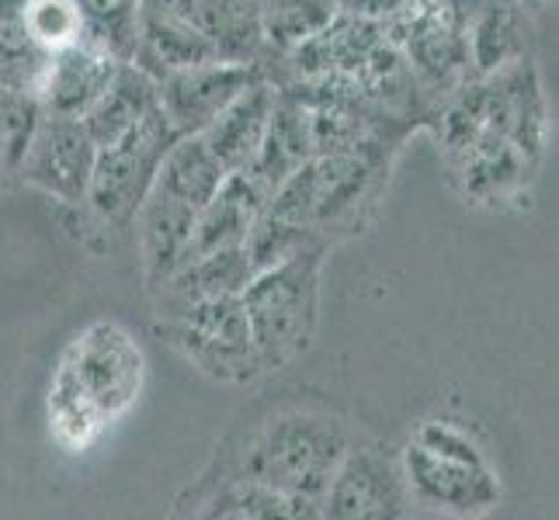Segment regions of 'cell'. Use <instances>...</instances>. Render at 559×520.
Returning <instances> with one entry per match:
<instances>
[{
    "label": "cell",
    "instance_id": "7c38bea8",
    "mask_svg": "<svg viewBox=\"0 0 559 520\" xmlns=\"http://www.w3.org/2000/svg\"><path fill=\"white\" fill-rule=\"evenodd\" d=\"M310 157H313L310 111L299 101V94H293L282 84L275 87V105L264 129V140L254 153V160L243 167V173L272 198L275 188Z\"/></svg>",
    "mask_w": 559,
    "mask_h": 520
},
{
    "label": "cell",
    "instance_id": "30bf717a",
    "mask_svg": "<svg viewBox=\"0 0 559 520\" xmlns=\"http://www.w3.org/2000/svg\"><path fill=\"white\" fill-rule=\"evenodd\" d=\"M479 87H484L487 129L504 136L525 164L535 167L546 146V98L532 60L518 56L508 66L479 76Z\"/></svg>",
    "mask_w": 559,
    "mask_h": 520
},
{
    "label": "cell",
    "instance_id": "4fadbf2b",
    "mask_svg": "<svg viewBox=\"0 0 559 520\" xmlns=\"http://www.w3.org/2000/svg\"><path fill=\"white\" fill-rule=\"evenodd\" d=\"M119 63L122 60H115L105 46L91 43V38H81V43L52 52L38 105L46 111L76 114V119H81V114L98 101V94L108 87Z\"/></svg>",
    "mask_w": 559,
    "mask_h": 520
},
{
    "label": "cell",
    "instance_id": "5b68a950",
    "mask_svg": "<svg viewBox=\"0 0 559 520\" xmlns=\"http://www.w3.org/2000/svg\"><path fill=\"white\" fill-rule=\"evenodd\" d=\"M60 372L108 423L132 410L146 382V358L122 323L98 319L70 343Z\"/></svg>",
    "mask_w": 559,
    "mask_h": 520
},
{
    "label": "cell",
    "instance_id": "7a4b0ae2",
    "mask_svg": "<svg viewBox=\"0 0 559 520\" xmlns=\"http://www.w3.org/2000/svg\"><path fill=\"white\" fill-rule=\"evenodd\" d=\"M348 448L352 434L337 416L293 410L264 423L261 434L247 445L237 475L323 507V493Z\"/></svg>",
    "mask_w": 559,
    "mask_h": 520
},
{
    "label": "cell",
    "instance_id": "52a82bcc",
    "mask_svg": "<svg viewBox=\"0 0 559 520\" xmlns=\"http://www.w3.org/2000/svg\"><path fill=\"white\" fill-rule=\"evenodd\" d=\"M411 507L400 461L376 445H352L323 493V517L334 520H396Z\"/></svg>",
    "mask_w": 559,
    "mask_h": 520
},
{
    "label": "cell",
    "instance_id": "cb8c5ba5",
    "mask_svg": "<svg viewBox=\"0 0 559 520\" xmlns=\"http://www.w3.org/2000/svg\"><path fill=\"white\" fill-rule=\"evenodd\" d=\"M49 427L67 451H87L108 427V420L56 372L49 385Z\"/></svg>",
    "mask_w": 559,
    "mask_h": 520
},
{
    "label": "cell",
    "instance_id": "f1b7e54d",
    "mask_svg": "<svg viewBox=\"0 0 559 520\" xmlns=\"http://www.w3.org/2000/svg\"><path fill=\"white\" fill-rule=\"evenodd\" d=\"M417 445H424L428 451L441 455V458H452V461H462V465H490L487 455L479 451L476 440L462 431V427H452L445 420H428L424 427L417 431Z\"/></svg>",
    "mask_w": 559,
    "mask_h": 520
},
{
    "label": "cell",
    "instance_id": "4316f807",
    "mask_svg": "<svg viewBox=\"0 0 559 520\" xmlns=\"http://www.w3.org/2000/svg\"><path fill=\"white\" fill-rule=\"evenodd\" d=\"M17 17L35 43L49 52H60L84 38V14L76 0H22Z\"/></svg>",
    "mask_w": 559,
    "mask_h": 520
},
{
    "label": "cell",
    "instance_id": "6da1fadb",
    "mask_svg": "<svg viewBox=\"0 0 559 520\" xmlns=\"http://www.w3.org/2000/svg\"><path fill=\"white\" fill-rule=\"evenodd\" d=\"M326 240L302 246L275 267H264L240 292L264 372H282L310 351L320 323V271Z\"/></svg>",
    "mask_w": 559,
    "mask_h": 520
},
{
    "label": "cell",
    "instance_id": "8fae6325",
    "mask_svg": "<svg viewBox=\"0 0 559 520\" xmlns=\"http://www.w3.org/2000/svg\"><path fill=\"white\" fill-rule=\"evenodd\" d=\"M195 208H188L185 202L164 195L160 188H150V195L140 202L136 216V243L143 257V275L146 288H160L170 275L178 271L188 257L191 229H195Z\"/></svg>",
    "mask_w": 559,
    "mask_h": 520
},
{
    "label": "cell",
    "instance_id": "603a6c76",
    "mask_svg": "<svg viewBox=\"0 0 559 520\" xmlns=\"http://www.w3.org/2000/svg\"><path fill=\"white\" fill-rule=\"evenodd\" d=\"M337 0H264L261 32L267 56H288L337 14Z\"/></svg>",
    "mask_w": 559,
    "mask_h": 520
},
{
    "label": "cell",
    "instance_id": "ba28073f",
    "mask_svg": "<svg viewBox=\"0 0 559 520\" xmlns=\"http://www.w3.org/2000/svg\"><path fill=\"white\" fill-rule=\"evenodd\" d=\"M400 472L407 483V496L424 507L455 517H479L500 504V479L490 465H462V461L428 451L417 440L403 448Z\"/></svg>",
    "mask_w": 559,
    "mask_h": 520
},
{
    "label": "cell",
    "instance_id": "484cf974",
    "mask_svg": "<svg viewBox=\"0 0 559 520\" xmlns=\"http://www.w3.org/2000/svg\"><path fill=\"white\" fill-rule=\"evenodd\" d=\"M317 240H323V237L313 233V229H302L296 222H285V219L272 216L267 208H261L258 219L250 222L247 237H243V250H247L250 267H254V275H258V271H264V267H275L285 257L299 254L302 246H310Z\"/></svg>",
    "mask_w": 559,
    "mask_h": 520
},
{
    "label": "cell",
    "instance_id": "277c9868",
    "mask_svg": "<svg viewBox=\"0 0 559 520\" xmlns=\"http://www.w3.org/2000/svg\"><path fill=\"white\" fill-rule=\"evenodd\" d=\"M178 136L181 132L170 125L164 108L157 105L122 140L98 149L84 205H91L94 216L111 226H129L140 202L150 195L153 181H157L164 153Z\"/></svg>",
    "mask_w": 559,
    "mask_h": 520
},
{
    "label": "cell",
    "instance_id": "83f0119b",
    "mask_svg": "<svg viewBox=\"0 0 559 520\" xmlns=\"http://www.w3.org/2000/svg\"><path fill=\"white\" fill-rule=\"evenodd\" d=\"M38 114H43L38 98L0 90V157H4V173H17V164H22L32 132L38 125Z\"/></svg>",
    "mask_w": 559,
    "mask_h": 520
},
{
    "label": "cell",
    "instance_id": "d4e9b609",
    "mask_svg": "<svg viewBox=\"0 0 559 520\" xmlns=\"http://www.w3.org/2000/svg\"><path fill=\"white\" fill-rule=\"evenodd\" d=\"M84 14V38L105 46L115 60H132L140 38V0H76Z\"/></svg>",
    "mask_w": 559,
    "mask_h": 520
},
{
    "label": "cell",
    "instance_id": "ac0fdd59",
    "mask_svg": "<svg viewBox=\"0 0 559 520\" xmlns=\"http://www.w3.org/2000/svg\"><path fill=\"white\" fill-rule=\"evenodd\" d=\"M452 160L459 167L462 188L466 198L473 202H500L511 191L525 184V178L535 170L525 164V157L518 153L504 136L484 129L473 143H466L459 153H452Z\"/></svg>",
    "mask_w": 559,
    "mask_h": 520
},
{
    "label": "cell",
    "instance_id": "5bb4252c",
    "mask_svg": "<svg viewBox=\"0 0 559 520\" xmlns=\"http://www.w3.org/2000/svg\"><path fill=\"white\" fill-rule=\"evenodd\" d=\"M250 278H254V267L247 261L243 243L191 257L160 288H153V295H157V316L178 313L185 305H195L205 299L240 295Z\"/></svg>",
    "mask_w": 559,
    "mask_h": 520
},
{
    "label": "cell",
    "instance_id": "3957f363",
    "mask_svg": "<svg viewBox=\"0 0 559 520\" xmlns=\"http://www.w3.org/2000/svg\"><path fill=\"white\" fill-rule=\"evenodd\" d=\"M164 334L188 364L226 385H247L264 375L240 295L205 299L160 316Z\"/></svg>",
    "mask_w": 559,
    "mask_h": 520
},
{
    "label": "cell",
    "instance_id": "d6986e66",
    "mask_svg": "<svg viewBox=\"0 0 559 520\" xmlns=\"http://www.w3.org/2000/svg\"><path fill=\"white\" fill-rule=\"evenodd\" d=\"M226 173L229 170L216 160V153L209 149V143L199 132H188V136H178L164 153L153 188H160L164 195L178 198L188 208L199 211L219 191Z\"/></svg>",
    "mask_w": 559,
    "mask_h": 520
},
{
    "label": "cell",
    "instance_id": "e0dca14e",
    "mask_svg": "<svg viewBox=\"0 0 559 520\" xmlns=\"http://www.w3.org/2000/svg\"><path fill=\"white\" fill-rule=\"evenodd\" d=\"M157 105H160L157 76H150L143 66L126 60L115 70L108 87L98 94V101L81 114V122L87 129V136L94 140V146L102 149L115 140H122L126 132L136 122H143Z\"/></svg>",
    "mask_w": 559,
    "mask_h": 520
},
{
    "label": "cell",
    "instance_id": "8992f818",
    "mask_svg": "<svg viewBox=\"0 0 559 520\" xmlns=\"http://www.w3.org/2000/svg\"><path fill=\"white\" fill-rule=\"evenodd\" d=\"M98 146L76 114H38L32 143L17 164V178L63 205H84Z\"/></svg>",
    "mask_w": 559,
    "mask_h": 520
},
{
    "label": "cell",
    "instance_id": "9a60e30c",
    "mask_svg": "<svg viewBox=\"0 0 559 520\" xmlns=\"http://www.w3.org/2000/svg\"><path fill=\"white\" fill-rule=\"evenodd\" d=\"M267 205L264 191L247 178L243 170H229L219 191L212 195L195 216V229H191V243H188V257H202L212 250H226V246H240L250 222L258 219V211Z\"/></svg>",
    "mask_w": 559,
    "mask_h": 520
},
{
    "label": "cell",
    "instance_id": "44dd1931",
    "mask_svg": "<svg viewBox=\"0 0 559 520\" xmlns=\"http://www.w3.org/2000/svg\"><path fill=\"white\" fill-rule=\"evenodd\" d=\"M199 517H226V520H313L323 517V507L313 499H293L278 489L254 483V479L234 475L223 489L212 493Z\"/></svg>",
    "mask_w": 559,
    "mask_h": 520
},
{
    "label": "cell",
    "instance_id": "ffe728a7",
    "mask_svg": "<svg viewBox=\"0 0 559 520\" xmlns=\"http://www.w3.org/2000/svg\"><path fill=\"white\" fill-rule=\"evenodd\" d=\"M469 66L476 76H487L525 56L522 43V11L514 0H479L466 25Z\"/></svg>",
    "mask_w": 559,
    "mask_h": 520
},
{
    "label": "cell",
    "instance_id": "2e32d148",
    "mask_svg": "<svg viewBox=\"0 0 559 520\" xmlns=\"http://www.w3.org/2000/svg\"><path fill=\"white\" fill-rule=\"evenodd\" d=\"M272 105H275V84H272V76H261L258 84L240 90L237 98L199 132L226 170H243L254 160V153L264 140L267 119H272Z\"/></svg>",
    "mask_w": 559,
    "mask_h": 520
},
{
    "label": "cell",
    "instance_id": "7402d4cb",
    "mask_svg": "<svg viewBox=\"0 0 559 520\" xmlns=\"http://www.w3.org/2000/svg\"><path fill=\"white\" fill-rule=\"evenodd\" d=\"M49 60L52 52L28 35L17 11L0 17V90L38 98L49 73Z\"/></svg>",
    "mask_w": 559,
    "mask_h": 520
},
{
    "label": "cell",
    "instance_id": "9c48e42d",
    "mask_svg": "<svg viewBox=\"0 0 559 520\" xmlns=\"http://www.w3.org/2000/svg\"><path fill=\"white\" fill-rule=\"evenodd\" d=\"M261 76H267L261 63H234V60L191 63V66L164 73L157 81L160 108L181 136L202 132L240 90L258 84Z\"/></svg>",
    "mask_w": 559,
    "mask_h": 520
},
{
    "label": "cell",
    "instance_id": "4dcf8cb0",
    "mask_svg": "<svg viewBox=\"0 0 559 520\" xmlns=\"http://www.w3.org/2000/svg\"><path fill=\"white\" fill-rule=\"evenodd\" d=\"M0 173H4V157H0Z\"/></svg>",
    "mask_w": 559,
    "mask_h": 520
},
{
    "label": "cell",
    "instance_id": "f546056e",
    "mask_svg": "<svg viewBox=\"0 0 559 520\" xmlns=\"http://www.w3.org/2000/svg\"><path fill=\"white\" fill-rule=\"evenodd\" d=\"M17 4H22V0H0V17L11 14V11H17Z\"/></svg>",
    "mask_w": 559,
    "mask_h": 520
}]
</instances>
